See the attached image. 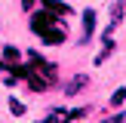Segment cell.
I'll use <instances>...</instances> for the list:
<instances>
[{"label": "cell", "instance_id": "obj_1", "mask_svg": "<svg viewBox=\"0 0 126 123\" xmlns=\"http://www.w3.org/2000/svg\"><path fill=\"white\" fill-rule=\"evenodd\" d=\"M12 68H16L18 77H25V80L31 83L34 92H46V89H49V80L43 77V74H37V68H25V65H12Z\"/></svg>", "mask_w": 126, "mask_h": 123}, {"label": "cell", "instance_id": "obj_8", "mask_svg": "<svg viewBox=\"0 0 126 123\" xmlns=\"http://www.w3.org/2000/svg\"><path fill=\"white\" fill-rule=\"evenodd\" d=\"M123 102H126V86H123V89H114V95H111V105H114V108L123 105Z\"/></svg>", "mask_w": 126, "mask_h": 123}, {"label": "cell", "instance_id": "obj_5", "mask_svg": "<svg viewBox=\"0 0 126 123\" xmlns=\"http://www.w3.org/2000/svg\"><path fill=\"white\" fill-rule=\"evenodd\" d=\"M43 9H49V12H55V15H65V12H71V6H65V3H59V0H43Z\"/></svg>", "mask_w": 126, "mask_h": 123}, {"label": "cell", "instance_id": "obj_2", "mask_svg": "<svg viewBox=\"0 0 126 123\" xmlns=\"http://www.w3.org/2000/svg\"><path fill=\"white\" fill-rule=\"evenodd\" d=\"M37 34H40V40H43V43H52V46L65 43V28H62V25H49V28L37 31Z\"/></svg>", "mask_w": 126, "mask_h": 123}, {"label": "cell", "instance_id": "obj_3", "mask_svg": "<svg viewBox=\"0 0 126 123\" xmlns=\"http://www.w3.org/2000/svg\"><path fill=\"white\" fill-rule=\"evenodd\" d=\"M86 86H89V77H86V74H77V77H71V80H68L65 92H68V95H74V92H83Z\"/></svg>", "mask_w": 126, "mask_h": 123}, {"label": "cell", "instance_id": "obj_9", "mask_svg": "<svg viewBox=\"0 0 126 123\" xmlns=\"http://www.w3.org/2000/svg\"><path fill=\"white\" fill-rule=\"evenodd\" d=\"M86 111H89V108H77V111H68V114H65V120H80V117H86Z\"/></svg>", "mask_w": 126, "mask_h": 123}, {"label": "cell", "instance_id": "obj_10", "mask_svg": "<svg viewBox=\"0 0 126 123\" xmlns=\"http://www.w3.org/2000/svg\"><path fill=\"white\" fill-rule=\"evenodd\" d=\"M3 59H6V62H18V49H16V46H6V49H3Z\"/></svg>", "mask_w": 126, "mask_h": 123}, {"label": "cell", "instance_id": "obj_7", "mask_svg": "<svg viewBox=\"0 0 126 123\" xmlns=\"http://www.w3.org/2000/svg\"><path fill=\"white\" fill-rule=\"evenodd\" d=\"M9 111H12V117H25V105L18 98H9Z\"/></svg>", "mask_w": 126, "mask_h": 123}, {"label": "cell", "instance_id": "obj_6", "mask_svg": "<svg viewBox=\"0 0 126 123\" xmlns=\"http://www.w3.org/2000/svg\"><path fill=\"white\" fill-rule=\"evenodd\" d=\"M123 15H126V3L120 0V3H114V6H111V18H114V22H120Z\"/></svg>", "mask_w": 126, "mask_h": 123}, {"label": "cell", "instance_id": "obj_4", "mask_svg": "<svg viewBox=\"0 0 126 123\" xmlns=\"http://www.w3.org/2000/svg\"><path fill=\"white\" fill-rule=\"evenodd\" d=\"M92 31H95V12H89V9H86L83 12V37H80V40H89V37H92Z\"/></svg>", "mask_w": 126, "mask_h": 123}]
</instances>
